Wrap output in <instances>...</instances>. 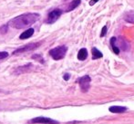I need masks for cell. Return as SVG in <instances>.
<instances>
[{
  "label": "cell",
  "instance_id": "9a60e30c",
  "mask_svg": "<svg viewBox=\"0 0 134 124\" xmlns=\"http://www.w3.org/2000/svg\"><path fill=\"white\" fill-rule=\"evenodd\" d=\"M8 56V54L7 52H0V60L4 59V58L7 57Z\"/></svg>",
  "mask_w": 134,
  "mask_h": 124
},
{
  "label": "cell",
  "instance_id": "52a82bcc",
  "mask_svg": "<svg viewBox=\"0 0 134 124\" xmlns=\"http://www.w3.org/2000/svg\"><path fill=\"white\" fill-rule=\"evenodd\" d=\"M109 110L112 113H124L128 110V108L124 106H110Z\"/></svg>",
  "mask_w": 134,
  "mask_h": 124
},
{
  "label": "cell",
  "instance_id": "ac0fdd59",
  "mask_svg": "<svg viewBox=\"0 0 134 124\" xmlns=\"http://www.w3.org/2000/svg\"><path fill=\"white\" fill-rule=\"evenodd\" d=\"M7 25H5V26H3V27H2L1 29H0V32H1V33H3V34H5V31H7Z\"/></svg>",
  "mask_w": 134,
  "mask_h": 124
},
{
  "label": "cell",
  "instance_id": "7c38bea8",
  "mask_svg": "<svg viewBox=\"0 0 134 124\" xmlns=\"http://www.w3.org/2000/svg\"><path fill=\"white\" fill-rule=\"evenodd\" d=\"M116 40H117L116 37H111L110 38V44H111V47H112V50H113V52H114V54H120V48L116 45Z\"/></svg>",
  "mask_w": 134,
  "mask_h": 124
},
{
  "label": "cell",
  "instance_id": "9c48e42d",
  "mask_svg": "<svg viewBox=\"0 0 134 124\" xmlns=\"http://www.w3.org/2000/svg\"><path fill=\"white\" fill-rule=\"evenodd\" d=\"M88 57V50L86 48H81L78 53V59L80 61H85Z\"/></svg>",
  "mask_w": 134,
  "mask_h": 124
},
{
  "label": "cell",
  "instance_id": "ffe728a7",
  "mask_svg": "<svg viewBox=\"0 0 134 124\" xmlns=\"http://www.w3.org/2000/svg\"><path fill=\"white\" fill-rule=\"evenodd\" d=\"M98 1H99V0H91V1L90 2V5H95V4L97 3Z\"/></svg>",
  "mask_w": 134,
  "mask_h": 124
},
{
  "label": "cell",
  "instance_id": "2e32d148",
  "mask_svg": "<svg viewBox=\"0 0 134 124\" xmlns=\"http://www.w3.org/2000/svg\"><path fill=\"white\" fill-rule=\"evenodd\" d=\"M107 30H108L107 25L103 26V28H102V31H101V34H100V36H101V37H103V36H104V35H105V34H106V32H107Z\"/></svg>",
  "mask_w": 134,
  "mask_h": 124
},
{
  "label": "cell",
  "instance_id": "4fadbf2b",
  "mask_svg": "<svg viewBox=\"0 0 134 124\" xmlns=\"http://www.w3.org/2000/svg\"><path fill=\"white\" fill-rule=\"evenodd\" d=\"M31 67H32V64H27L23 67H18L16 70V72H15V74H21V73L26 72V71H29V69L31 68Z\"/></svg>",
  "mask_w": 134,
  "mask_h": 124
},
{
  "label": "cell",
  "instance_id": "44dd1931",
  "mask_svg": "<svg viewBox=\"0 0 134 124\" xmlns=\"http://www.w3.org/2000/svg\"><path fill=\"white\" fill-rule=\"evenodd\" d=\"M64 1H66V0H64Z\"/></svg>",
  "mask_w": 134,
  "mask_h": 124
},
{
  "label": "cell",
  "instance_id": "ba28073f",
  "mask_svg": "<svg viewBox=\"0 0 134 124\" xmlns=\"http://www.w3.org/2000/svg\"><path fill=\"white\" fill-rule=\"evenodd\" d=\"M81 3V0H73L69 5H68L67 9H66V12H69V11H72L74 10L75 8L79 6Z\"/></svg>",
  "mask_w": 134,
  "mask_h": 124
},
{
  "label": "cell",
  "instance_id": "e0dca14e",
  "mask_svg": "<svg viewBox=\"0 0 134 124\" xmlns=\"http://www.w3.org/2000/svg\"><path fill=\"white\" fill-rule=\"evenodd\" d=\"M33 58L34 59H37V60H40V63H44V62H43V59L42 58H41V56L40 55H33Z\"/></svg>",
  "mask_w": 134,
  "mask_h": 124
},
{
  "label": "cell",
  "instance_id": "5bb4252c",
  "mask_svg": "<svg viewBox=\"0 0 134 124\" xmlns=\"http://www.w3.org/2000/svg\"><path fill=\"white\" fill-rule=\"evenodd\" d=\"M125 20L127 22H131V23H134V13H130L125 16Z\"/></svg>",
  "mask_w": 134,
  "mask_h": 124
},
{
  "label": "cell",
  "instance_id": "8992f818",
  "mask_svg": "<svg viewBox=\"0 0 134 124\" xmlns=\"http://www.w3.org/2000/svg\"><path fill=\"white\" fill-rule=\"evenodd\" d=\"M29 123H42V124H59V121L52 120L50 118L46 117H37L34 118L31 121H29Z\"/></svg>",
  "mask_w": 134,
  "mask_h": 124
},
{
  "label": "cell",
  "instance_id": "6da1fadb",
  "mask_svg": "<svg viewBox=\"0 0 134 124\" xmlns=\"http://www.w3.org/2000/svg\"><path fill=\"white\" fill-rule=\"evenodd\" d=\"M38 18L39 15L37 13H27V14L21 15V16L12 19L9 22V25L12 27L21 29V28H25L33 25Z\"/></svg>",
  "mask_w": 134,
  "mask_h": 124
},
{
  "label": "cell",
  "instance_id": "3957f363",
  "mask_svg": "<svg viewBox=\"0 0 134 124\" xmlns=\"http://www.w3.org/2000/svg\"><path fill=\"white\" fill-rule=\"evenodd\" d=\"M77 82H79L80 86V89L83 93H87L88 89L90 88V82H91V78L88 75H85V76L81 77V78L78 79Z\"/></svg>",
  "mask_w": 134,
  "mask_h": 124
},
{
  "label": "cell",
  "instance_id": "5b68a950",
  "mask_svg": "<svg viewBox=\"0 0 134 124\" xmlns=\"http://www.w3.org/2000/svg\"><path fill=\"white\" fill-rule=\"evenodd\" d=\"M61 14H62V11L60 10V9H58V8L54 9L53 11H51V12L48 14V17H47V20H46V23L47 24H53V23H55V22H56L57 20L60 17Z\"/></svg>",
  "mask_w": 134,
  "mask_h": 124
},
{
  "label": "cell",
  "instance_id": "277c9868",
  "mask_svg": "<svg viewBox=\"0 0 134 124\" xmlns=\"http://www.w3.org/2000/svg\"><path fill=\"white\" fill-rule=\"evenodd\" d=\"M40 44H41V43H33V44H27V45L23 46V47H20V48H18V49H16V51H14L13 54H22V53L28 52V51L35 50V49H37Z\"/></svg>",
  "mask_w": 134,
  "mask_h": 124
},
{
  "label": "cell",
  "instance_id": "d6986e66",
  "mask_svg": "<svg viewBox=\"0 0 134 124\" xmlns=\"http://www.w3.org/2000/svg\"><path fill=\"white\" fill-rule=\"evenodd\" d=\"M69 77H70V74H66L65 75H64V80L68 81L69 79Z\"/></svg>",
  "mask_w": 134,
  "mask_h": 124
},
{
  "label": "cell",
  "instance_id": "8fae6325",
  "mask_svg": "<svg viewBox=\"0 0 134 124\" xmlns=\"http://www.w3.org/2000/svg\"><path fill=\"white\" fill-rule=\"evenodd\" d=\"M33 34H34L33 28H28L27 31H25L24 33H22L21 35H20L19 38L20 39H27V38H29V37H31L32 35H33Z\"/></svg>",
  "mask_w": 134,
  "mask_h": 124
},
{
  "label": "cell",
  "instance_id": "7a4b0ae2",
  "mask_svg": "<svg viewBox=\"0 0 134 124\" xmlns=\"http://www.w3.org/2000/svg\"><path fill=\"white\" fill-rule=\"evenodd\" d=\"M68 47L66 45H60L56 48H53L49 51V54L54 60L58 61V60H61L65 57L66 54H67Z\"/></svg>",
  "mask_w": 134,
  "mask_h": 124
},
{
  "label": "cell",
  "instance_id": "30bf717a",
  "mask_svg": "<svg viewBox=\"0 0 134 124\" xmlns=\"http://www.w3.org/2000/svg\"><path fill=\"white\" fill-rule=\"evenodd\" d=\"M91 53H92V59L93 60H97V59H99V58L103 57L102 53H101L99 50H98L96 47H92Z\"/></svg>",
  "mask_w": 134,
  "mask_h": 124
}]
</instances>
